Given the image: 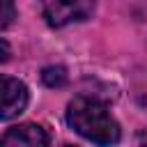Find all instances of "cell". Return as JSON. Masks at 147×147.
<instances>
[{
    "label": "cell",
    "mask_w": 147,
    "mask_h": 147,
    "mask_svg": "<svg viewBox=\"0 0 147 147\" xmlns=\"http://www.w3.org/2000/svg\"><path fill=\"white\" fill-rule=\"evenodd\" d=\"M67 80H69V76H67V69L64 67H46L44 71H41V83L46 85V87H64L67 85Z\"/></svg>",
    "instance_id": "5b68a950"
},
{
    "label": "cell",
    "mask_w": 147,
    "mask_h": 147,
    "mask_svg": "<svg viewBox=\"0 0 147 147\" xmlns=\"http://www.w3.org/2000/svg\"><path fill=\"white\" fill-rule=\"evenodd\" d=\"M16 18V7L14 0H2V30H7Z\"/></svg>",
    "instance_id": "8992f818"
},
{
    "label": "cell",
    "mask_w": 147,
    "mask_h": 147,
    "mask_svg": "<svg viewBox=\"0 0 147 147\" xmlns=\"http://www.w3.org/2000/svg\"><path fill=\"white\" fill-rule=\"evenodd\" d=\"M30 101V92L28 85L18 78L11 76H2V108H0V119L9 122L14 117H18L25 106Z\"/></svg>",
    "instance_id": "3957f363"
},
{
    "label": "cell",
    "mask_w": 147,
    "mask_h": 147,
    "mask_svg": "<svg viewBox=\"0 0 147 147\" xmlns=\"http://www.w3.org/2000/svg\"><path fill=\"white\" fill-rule=\"evenodd\" d=\"M0 44H2V62H7L9 60V44H7V39H0Z\"/></svg>",
    "instance_id": "52a82bcc"
},
{
    "label": "cell",
    "mask_w": 147,
    "mask_h": 147,
    "mask_svg": "<svg viewBox=\"0 0 147 147\" xmlns=\"http://www.w3.org/2000/svg\"><path fill=\"white\" fill-rule=\"evenodd\" d=\"M67 124L80 138L96 145H113L119 140L122 131L117 119L110 115L108 106L94 96H74L67 106Z\"/></svg>",
    "instance_id": "6da1fadb"
},
{
    "label": "cell",
    "mask_w": 147,
    "mask_h": 147,
    "mask_svg": "<svg viewBox=\"0 0 147 147\" xmlns=\"http://www.w3.org/2000/svg\"><path fill=\"white\" fill-rule=\"evenodd\" d=\"M39 5L51 28H64V25L85 21L94 11L96 0H39Z\"/></svg>",
    "instance_id": "7a4b0ae2"
},
{
    "label": "cell",
    "mask_w": 147,
    "mask_h": 147,
    "mask_svg": "<svg viewBox=\"0 0 147 147\" xmlns=\"http://www.w3.org/2000/svg\"><path fill=\"white\" fill-rule=\"evenodd\" d=\"M48 142H51L48 131L41 124H34V122H25V124L11 126L0 138L2 147H18V145L21 147H41V145H48Z\"/></svg>",
    "instance_id": "277c9868"
}]
</instances>
